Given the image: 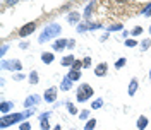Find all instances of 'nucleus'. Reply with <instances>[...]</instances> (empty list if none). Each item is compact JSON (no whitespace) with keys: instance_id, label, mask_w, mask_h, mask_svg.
Listing matches in <instances>:
<instances>
[{"instance_id":"f257e3e1","label":"nucleus","mask_w":151,"mask_h":130,"mask_svg":"<svg viewBox=\"0 0 151 130\" xmlns=\"http://www.w3.org/2000/svg\"><path fill=\"white\" fill-rule=\"evenodd\" d=\"M31 115H35V110H26L24 113H14V115H3L0 118V129H7L12 123H17V122H22L24 118H29Z\"/></svg>"},{"instance_id":"f03ea898","label":"nucleus","mask_w":151,"mask_h":130,"mask_svg":"<svg viewBox=\"0 0 151 130\" xmlns=\"http://www.w3.org/2000/svg\"><path fill=\"white\" fill-rule=\"evenodd\" d=\"M60 31H62L60 24H58V22H52V24H48V26L41 31V34H39V38H38V41H39V43H46V41L53 39L55 36H58Z\"/></svg>"},{"instance_id":"7ed1b4c3","label":"nucleus","mask_w":151,"mask_h":130,"mask_svg":"<svg viewBox=\"0 0 151 130\" xmlns=\"http://www.w3.org/2000/svg\"><path fill=\"white\" fill-rule=\"evenodd\" d=\"M93 87L89 86V84H81L79 87H77V101L79 103H84V101H88L91 96H93Z\"/></svg>"},{"instance_id":"20e7f679","label":"nucleus","mask_w":151,"mask_h":130,"mask_svg":"<svg viewBox=\"0 0 151 130\" xmlns=\"http://www.w3.org/2000/svg\"><path fill=\"white\" fill-rule=\"evenodd\" d=\"M2 69L3 70H14V72H19L22 69V63L19 60H2Z\"/></svg>"},{"instance_id":"39448f33","label":"nucleus","mask_w":151,"mask_h":130,"mask_svg":"<svg viewBox=\"0 0 151 130\" xmlns=\"http://www.w3.org/2000/svg\"><path fill=\"white\" fill-rule=\"evenodd\" d=\"M35 31H36V22H28V24H24L19 29V36L26 38V36H29V34H33Z\"/></svg>"},{"instance_id":"423d86ee","label":"nucleus","mask_w":151,"mask_h":130,"mask_svg":"<svg viewBox=\"0 0 151 130\" xmlns=\"http://www.w3.org/2000/svg\"><path fill=\"white\" fill-rule=\"evenodd\" d=\"M43 99L46 101V103H53L57 99V87H48L45 94H43Z\"/></svg>"},{"instance_id":"0eeeda50","label":"nucleus","mask_w":151,"mask_h":130,"mask_svg":"<svg viewBox=\"0 0 151 130\" xmlns=\"http://www.w3.org/2000/svg\"><path fill=\"white\" fill-rule=\"evenodd\" d=\"M38 103H39V94H31V96H28L24 99V108H31V106H35Z\"/></svg>"},{"instance_id":"6e6552de","label":"nucleus","mask_w":151,"mask_h":130,"mask_svg":"<svg viewBox=\"0 0 151 130\" xmlns=\"http://www.w3.org/2000/svg\"><path fill=\"white\" fill-rule=\"evenodd\" d=\"M67 45H69V39H57L52 46H53V52H62Z\"/></svg>"},{"instance_id":"1a4fd4ad","label":"nucleus","mask_w":151,"mask_h":130,"mask_svg":"<svg viewBox=\"0 0 151 130\" xmlns=\"http://www.w3.org/2000/svg\"><path fill=\"white\" fill-rule=\"evenodd\" d=\"M108 72V65L107 63H100V65H96V69H94V74L98 75V77H105Z\"/></svg>"},{"instance_id":"9d476101","label":"nucleus","mask_w":151,"mask_h":130,"mask_svg":"<svg viewBox=\"0 0 151 130\" xmlns=\"http://www.w3.org/2000/svg\"><path fill=\"white\" fill-rule=\"evenodd\" d=\"M137 87H139V80L136 79V77H132L131 79V82H129V96H134L136 94V91H137Z\"/></svg>"},{"instance_id":"9b49d317","label":"nucleus","mask_w":151,"mask_h":130,"mask_svg":"<svg viewBox=\"0 0 151 130\" xmlns=\"http://www.w3.org/2000/svg\"><path fill=\"white\" fill-rule=\"evenodd\" d=\"M12 108H14V103H10V101H2V105H0V113L7 115Z\"/></svg>"},{"instance_id":"f8f14e48","label":"nucleus","mask_w":151,"mask_h":130,"mask_svg":"<svg viewBox=\"0 0 151 130\" xmlns=\"http://www.w3.org/2000/svg\"><path fill=\"white\" fill-rule=\"evenodd\" d=\"M74 62H76V56L74 55H67V56H64L62 58V67H72L74 65Z\"/></svg>"},{"instance_id":"ddd939ff","label":"nucleus","mask_w":151,"mask_h":130,"mask_svg":"<svg viewBox=\"0 0 151 130\" xmlns=\"http://www.w3.org/2000/svg\"><path fill=\"white\" fill-rule=\"evenodd\" d=\"M71 87H72V80L65 75V77L62 79V82H60V89H62V91H69Z\"/></svg>"},{"instance_id":"4468645a","label":"nucleus","mask_w":151,"mask_h":130,"mask_svg":"<svg viewBox=\"0 0 151 130\" xmlns=\"http://www.w3.org/2000/svg\"><path fill=\"white\" fill-rule=\"evenodd\" d=\"M53 58H55V55H53L52 52H45V53H41V62H43V63H46V65H48V63H52V62H53Z\"/></svg>"},{"instance_id":"2eb2a0df","label":"nucleus","mask_w":151,"mask_h":130,"mask_svg":"<svg viewBox=\"0 0 151 130\" xmlns=\"http://www.w3.org/2000/svg\"><path fill=\"white\" fill-rule=\"evenodd\" d=\"M148 123H150V122H148L146 116H139V118H137V130H144L148 127Z\"/></svg>"},{"instance_id":"dca6fc26","label":"nucleus","mask_w":151,"mask_h":130,"mask_svg":"<svg viewBox=\"0 0 151 130\" xmlns=\"http://www.w3.org/2000/svg\"><path fill=\"white\" fill-rule=\"evenodd\" d=\"M79 19H81V14H79V12H71V14L67 16V21H69L71 24H77Z\"/></svg>"},{"instance_id":"f3484780","label":"nucleus","mask_w":151,"mask_h":130,"mask_svg":"<svg viewBox=\"0 0 151 130\" xmlns=\"http://www.w3.org/2000/svg\"><path fill=\"white\" fill-rule=\"evenodd\" d=\"M67 77H69L72 82H76V80L81 79V70H71V72H67Z\"/></svg>"},{"instance_id":"a211bd4d","label":"nucleus","mask_w":151,"mask_h":130,"mask_svg":"<svg viewBox=\"0 0 151 130\" xmlns=\"http://www.w3.org/2000/svg\"><path fill=\"white\" fill-rule=\"evenodd\" d=\"M38 82H39V77H38V72H36V70H33V72L29 74V84L36 86Z\"/></svg>"},{"instance_id":"6ab92c4d","label":"nucleus","mask_w":151,"mask_h":130,"mask_svg":"<svg viewBox=\"0 0 151 130\" xmlns=\"http://www.w3.org/2000/svg\"><path fill=\"white\" fill-rule=\"evenodd\" d=\"M94 129H96V120H94V118L88 120L86 125H84V130H94Z\"/></svg>"},{"instance_id":"aec40b11","label":"nucleus","mask_w":151,"mask_h":130,"mask_svg":"<svg viewBox=\"0 0 151 130\" xmlns=\"http://www.w3.org/2000/svg\"><path fill=\"white\" fill-rule=\"evenodd\" d=\"M93 7H94V2H89L88 7H86V10H84V16H86L88 21H89V16H91V12H93Z\"/></svg>"},{"instance_id":"412c9836","label":"nucleus","mask_w":151,"mask_h":130,"mask_svg":"<svg viewBox=\"0 0 151 130\" xmlns=\"http://www.w3.org/2000/svg\"><path fill=\"white\" fill-rule=\"evenodd\" d=\"M125 63H127V58H118L117 62H115V69H122V67H125Z\"/></svg>"},{"instance_id":"4be33fe9","label":"nucleus","mask_w":151,"mask_h":130,"mask_svg":"<svg viewBox=\"0 0 151 130\" xmlns=\"http://www.w3.org/2000/svg\"><path fill=\"white\" fill-rule=\"evenodd\" d=\"M86 31H89L88 24H84V22H79V24H77V33H86Z\"/></svg>"},{"instance_id":"5701e85b","label":"nucleus","mask_w":151,"mask_h":130,"mask_svg":"<svg viewBox=\"0 0 151 130\" xmlns=\"http://www.w3.org/2000/svg\"><path fill=\"white\" fill-rule=\"evenodd\" d=\"M141 16H144V17H150L151 16V3H148L143 10H141Z\"/></svg>"},{"instance_id":"b1692460","label":"nucleus","mask_w":151,"mask_h":130,"mask_svg":"<svg viewBox=\"0 0 151 130\" xmlns=\"http://www.w3.org/2000/svg\"><path fill=\"white\" fill-rule=\"evenodd\" d=\"M122 29H124L122 24H112V26H108V33H112V31H122Z\"/></svg>"},{"instance_id":"393cba45","label":"nucleus","mask_w":151,"mask_h":130,"mask_svg":"<svg viewBox=\"0 0 151 130\" xmlns=\"http://www.w3.org/2000/svg\"><path fill=\"white\" fill-rule=\"evenodd\" d=\"M81 69H82V62L79 58H76V62H74V65L71 67V70H81Z\"/></svg>"},{"instance_id":"a878e982","label":"nucleus","mask_w":151,"mask_h":130,"mask_svg":"<svg viewBox=\"0 0 151 130\" xmlns=\"http://www.w3.org/2000/svg\"><path fill=\"white\" fill-rule=\"evenodd\" d=\"M103 106V99H96L91 103V110H98V108H101Z\"/></svg>"},{"instance_id":"bb28decb","label":"nucleus","mask_w":151,"mask_h":130,"mask_svg":"<svg viewBox=\"0 0 151 130\" xmlns=\"http://www.w3.org/2000/svg\"><path fill=\"white\" fill-rule=\"evenodd\" d=\"M39 125H41V130H50V123H48V118H43V120H39Z\"/></svg>"},{"instance_id":"cd10ccee","label":"nucleus","mask_w":151,"mask_h":130,"mask_svg":"<svg viewBox=\"0 0 151 130\" xmlns=\"http://www.w3.org/2000/svg\"><path fill=\"white\" fill-rule=\"evenodd\" d=\"M150 46H151V39H150V38H148V39H144V41L141 43V50H143V52H146Z\"/></svg>"},{"instance_id":"c85d7f7f","label":"nucleus","mask_w":151,"mask_h":130,"mask_svg":"<svg viewBox=\"0 0 151 130\" xmlns=\"http://www.w3.org/2000/svg\"><path fill=\"white\" fill-rule=\"evenodd\" d=\"M65 106H67V110H69V113H71V115H77V110H76V106L74 105H72V103H65Z\"/></svg>"},{"instance_id":"c756f323","label":"nucleus","mask_w":151,"mask_h":130,"mask_svg":"<svg viewBox=\"0 0 151 130\" xmlns=\"http://www.w3.org/2000/svg\"><path fill=\"white\" fill-rule=\"evenodd\" d=\"M141 33H143V28H141V26H136V28H134V29L131 31V34H132V36H139Z\"/></svg>"},{"instance_id":"7c9ffc66","label":"nucleus","mask_w":151,"mask_h":130,"mask_svg":"<svg viewBox=\"0 0 151 130\" xmlns=\"http://www.w3.org/2000/svg\"><path fill=\"white\" fill-rule=\"evenodd\" d=\"M136 45H139L136 39H125V46H127V48H134Z\"/></svg>"},{"instance_id":"2f4dec72","label":"nucleus","mask_w":151,"mask_h":130,"mask_svg":"<svg viewBox=\"0 0 151 130\" xmlns=\"http://www.w3.org/2000/svg\"><path fill=\"white\" fill-rule=\"evenodd\" d=\"M19 130H31V123H29V122H21Z\"/></svg>"},{"instance_id":"473e14b6","label":"nucleus","mask_w":151,"mask_h":130,"mask_svg":"<svg viewBox=\"0 0 151 130\" xmlns=\"http://www.w3.org/2000/svg\"><path fill=\"white\" fill-rule=\"evenodd\" d=\"M88 28H89V31H94V29H100L101 28V24H94V22H88Z\"/></svg>"},{"instance_id":"72a5a7b5","label":"nucleus","mask_w":151,"mask_h":130,"mask_svg":"<svg viewBox=\"0 0 151 130\" xmlns=\"http://www.w3.org/2000/svg\"><path fill=\"white\" fill-rule=\"evenodd\" d=\"M88 116H89V110H82V111L79 113V118H81V120H86Z\"/></svg>"},{"instance_id":"f704fd0d","label":"nucleus","mask_w":151,"mask_h":130,"mask_svg":"<svg viewBox=\"0 0 151 130\" xmlns=\"http://www.w3.org/2000/svg\"><path fill=\"white\" fill-rule=\"evenodd\" d=\"M89 65H91V58H89V56H86V58L82 60V67H89Z\"/></svg>"},{"instance_id":"c9c22d12","label":"nucleus","mask_w":151,"mask_h":130,"mask_svg":"<svg viewBox=\"0 0 151 130\" xmlns=\"http://www.w3.org/2000/svg\"><path fill=\"white\" fill-rule=\"evenodd\" d=\"M7 50H9V45H3V46H2V50H0V56L5 55V53H7Z\"/></svg>"},{"instance_id":"e433bc0d","label":"nucleus","mask_w":151,"mask_h":130,"mask_svg":"<svg viewBox=\"0 0 151 130\" xmlns=\"http://www.w3.org/2000/svg\"><path fill=\"white\" fill-rule=\"evenodd\" d=\"M28 46H29V43H28V41H22V43H19V48H21V50H26Z\"/></svg>"},{"instance_id":"4c0bfd02","label":"nucleus","mask_w":151,"mask_h":130,"mask_svg":"<svg viewBox=\"0 0 151 130\" xmlns=\"http://www.w3.org/2000/svg\"><path fill=\"white\" fill-rule=\"evenodd\" d=\"M50 116V111H45V113H41L39 115V120H43V118H48Z\"/></svg>"},{"instance_id":"58836bf2","label":"nucleus","mask_w":151,"mask_h":130,"mask_svg":"<svg viewBox=\"0 0 151 130\" xmlns=\"http://www.w3.org/2000/svg\"><path fill=\"white\" fill-rule=\"evenodd\" d=\"M22 79H24V75H22V74H16V75H14V80H22Z\"/></svg>"},{"instance_id":"ea45409f","label":"nucleus","mask_w":151,"mask_h":130,"mask_svg":"<svg viewBox=\"0 0 151 130\" xmlns=\"http://www.w3.org/2000/svg\"><path fill=\"white\" fill-rule=\"evenodd\" d=\"M76 46V41L74 39H69V45H67V48H74Z\"/></svg>"},{"instance_id":"a19ab883","label":"nucleus","mask_w":151,"mask_h":130,"mask_svg":"<svg viewBox=\"0 0 151 130\" xmlns=\"http://www.w3.org/2000/svg\"><path fill=\"white\" fill-rule=\"evenodd\" d=\"M53 130H62V129H60V125H55V129Z\"/></svg>"},{"instance_id":"79ce46f5","label":"nucleus","mask_w":151,"mask_h":130,"mask_svg":"<svg viewBox=\"0 0 151 130\" xmlns=\"http://www.w3.org/2000/svg\"><path fill=\"white\" fill-rule=\"evenodd\" d=\"M150 80H151V70H150Z\"/></svg>"},{"instance_id":"37998d69","label":"nucleus","mask_w":151,"mask_h":130,"mask_svg":"<svg viewBox=\"0 0 151 130\" xmlns=\"http://www.w3.org/2000/svg\"><path fill=\"white\" fill-rule=\"evenodd\" d=\"M150 34H151V26H150Z\"/></svg>"}]
</instances>
